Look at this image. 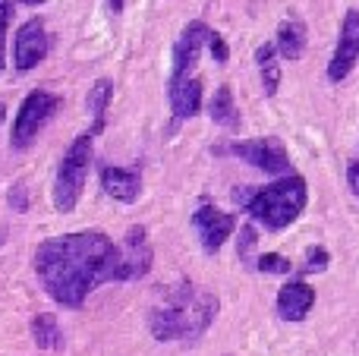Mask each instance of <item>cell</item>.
<instances>
[{"instance_id": "2e32d148", "label": "cell", "mask_w": 359, "mask_h": 356, "mask_svg": "<svg viewBox=\"0 0 359 356\" xmlns=\"http://www.w3.org/2000/svg\"><path fill=\"white\" fill-rule=\"evenodd\" d=\"M111 95H114V82L111 79H98L92 88H88L86 107H88V114L95 117V123H92L95 136L104 130V114H107V104H111Z\"/></svg>"}, {"instance_id": "3957f363", "label": "cell", "mask_w": 359, "mask_h": 356, "mask_svg": "<svg viewBox=\"0 0 359 356\" xmlns=\"http://www.w3.org/2000/svg\"><path fill=\"white\" fill-rule=\"evenodd\" d=\"M233 199L249 212V218L265 224L268 231H284L303 214L306 202H309V189L299 174H287L274 180L271 186H262L255 193H240L236 189Z\"/></svg>"}, {"instance_id": "83f0119b", "label": "cell", "mask_w": 359, "mask_h": 356, "mask_svg": "<svg viewBox=\"0 0 359 356\" xmlns=\"http://www.w3.org/2000/svg\"><path fill=\"white\" fill-rule=\"evenodd\" d=\"M123 4L126 0H107V10H111L114 16H120V13H123Z\"/></svg>"}, {"instance_id": "7a4b0ae2", "label": "cell", "mask_w": 359, "mask_h": 356, "mask_svg": "<svg viewBox=\"0 0 359 356\" xmlns=\"http://www.w3.org/2000/svg\"><path fill=\"white\" fill-rule=\"evenodd\" d=\"M217 315V296L198 290L192 284H177L164 290L161 303L149 313V328L155 341H192L205 334V328Z\"/></svg>"}, {"instance_id": "7c38bea8", "label": "cell", "mask_w": 359, "mask_h": 356, "mask_svg": "<svg viewBox=\"0 0 359 356\" xmlns=\"http://www.w3.org/2000/svg\"><path fill=\"white\" fill-rule=\"evenodd\" d=\"M316 306V290L306 281H290L278 294V315L284 322H303L309 309Z\"/></svg>"}, {"instance_id": "4fadbf2b", "label": "cell", "mask_w": 359, "mask_h": 356, "mask_svg": "<svg viewBox=\"0 0 359 356\" xmlns=\"http://www.w3.org/2000/svg\"><path fill=\"white\" fill-rule=\"evenodd\" d=\"M101 186L111 199L117 202H136L139 193H142V180H139L136 170H126V167H101Z\"/></svg>"}, {"instance_id": "ac0fdd59", "label": "cell", "mask_w": 359, "mask_h": 356, "mask_svg": "<svg viewBox=\"0 0 359 356\" xmlns=\"http://www.w3.org/2000/svg\"><path fill=\"white\" fill-rule=\"evenodd\" d=\"M32 338H35V344L41 350H60L63 347V331L50 313H41L32 319Z\"/></svg>"}, {"instance_id": "5bb4252c", "label": "cell", "mask_w": 359, "mask_h": 356, "mask_svg": "<svg viewBox=\"0 0 359 356\" xmlns=\"http://www.w3.org/2000/svg\"><path fill=\"white\" fill-rule=\"evenodd\" d=\"M168 92H170V107H174L177 120H189L198 114V107H202V82L196 76H189L183 82H170Z\"/></svg>"}, {"instance_id": "603a6c76", "label": "cell", "mask_w": 359, "mask_h": 356, "mask_svg": "<svg viewBox=\"0 0 359 356\" xmlns=\"http://www.w3.org/2000/svg\"><path fill=\"white\" fill-rule=\"evenodd\" d=\"M255 246V231H252V224H246L240 231V246H236V252H240V259H249V249Z\"/></svg>"}, {"instance_id": "ba28073f", "label": "cell", "mask_w": 359, "mask_h": 356, "mask_svg": "<svg viewBox=\"0 0 359 356\" xmlns=\"http://www.w3.org/2000/svg\"><path fill=\"white\" fill-rule=\"evenodd\" d=\"M48 57V32H44L41 19H29L19 25L16 41H13V60H16L19 73H29Z\"/></svg>"}, {"instance_id": "8fae6325", "label": "cell", "mask_w": 359, "mask_h": 356, "mask_svg": "<svg viewBox=\"0 0 359 356\" xmlns=\"http://www.w3.org/2000/svg\"><path fill=\"white\" fill-rule=\"evenodd\" d=\"M208 25L205 22H189L180 35L177 48H174V73H170V82H183L189 79V69L196 67L198 50H202V41L208 38Z\"/></svg>"}, {"instance_id": "30bf717a", "label": "cell", "mask_w": 359, "mask_h": 356, "mask_svg": "<svg viewBox=\"0 0 359 356\" xmlns=\"http://www.w3.org/2000/svg\"><path fill=\"white\" fill-rule=\"evenodd\" d=\"M192 227H196L198 240H202V249L205 252H217L224 246V240L233 233L236 218L205 202V205H198L196 214H192Z\"/></svg>"}, {"instance_id": "d4e9b609", "label": "cell", "mask_w": 359, "mask_h": 356, "mask_svg": "<svg viewBox=\"0 0 359 356\" xmlns=\"http://www.w3.org/2000/svg\"><path fill=\"white\" fill-rule=\"evenodd\" d=\"M347 183H350V189L359 196V161H350L347 164Z\"/></svg>"}, {"instance_id": "9a60e30c", "label": "cell", "mask_w": 359, "mask_h": 356, "mask_svg": "<svg viewBox=\"0 0 359 356\" xmlns=\"http://www.w3.org/2000/svg\"><path fill=\"white\" fill-rule=\"evenodd\" d=\"M303 48H306V25L299 22V19H287V22H280L274 50H278L284 60H299V57H303Z\"/></svg>"}, {"instance_id": "8992f818", "label": "cell", "mask_w": 359, "mask_h": 356, "mask_svg": "<svg viewBox=\"0 0 359 356\" xmlns=\"http://www.w3.org/2000/svg\"><path fill=\"white\" fill-rule=\"evenodd\" d=\"M227 151L230 155H236V158H243V161H249L252 167L265 170V174H274V177L293 174L290 158H287L284 145H280L278 139H249V142H233Z\"/></svg>"}, {"instance_id": "9c48e42d", "label": "cell", "mask_w": 359, "mask_h": 356, "mask_svg": "<svg viewBox=\"0 0 359 356\" xmlns=\"http://www.w3.org/2000/svg\"><path fill=\"white\" fill-rule=\"evenodd\" d=\"M356 60H359V10H347L334 57H331V63H328V79L344 82L350 76V69L356 67Z\"/></svg>"}, {"instance_id": "d6986e66", "label": "cell", "mask_w": 359, "mask_h": 356, "mask_svg": "<svg viewBox=\"0 0 359 356\" xmlns=\"http://www.w3.org/2000/svg\"><path fill=\"white\" fill-rule=\"evenodd\" d=\"M255 60H259V73H262V88L265 95H274L280 85V67H278V50L271 41H265L255 50Z\"/></svg>"}, {"instance_id": "e0dca14e", "label": "cell", "mask_w": 359, "mask_h": 356, "mask_svg": "<svg viewBox=\"0 0 359 356\" xmlns=\"http://www.w3.org/2000/svg\"><path fill=\"white\" fill-rule=\"evenodd\" d=\"M208 114L217 126H227V130H236V126H240V111H236V104H233L230 85H221L215 92V98H211V104H208Z\"/></svg>"}, {"instance_id": "277c9868", "label": "cell", "mask_w": 359, "mask_h": 356, "mask_svg": "<svg viewBox=\"0 0 359 356\" xmlns=\"http://www.w3.org/2000/svg\"><path fill=\"white\" fill-rule=\"evenodd\" d=\"M92 142L95 132H82L69 142L67 155L60 158V167H57V180H54V208L57 212H73L76 202L82 196V186H86L88 177V164H92Z\"/></svg>"}, {"instance_id": "f1b7e54d", "label": "cell", "mask_w": 359, "mask_h": 356, "mask_svg": "<svg viewBox=\"0 0 359 356\" xmlns=\"http://www.w3.org/2000/svg\"><path fill=\"white\" fill-rule=\"evenodd\" d=\"M16 4H25V6H41L44 0H16Z\"/></svg>"}, {"instance_id": "484cf974", "label": "cell", "mask_w": 359, "mask_h": 356, "mask_svg": "<svg viewBox=\"0 0 359 356\" xmlns=\"http://www.w3.org/2000/svg\"><path fill=\"white\" fill-rule=\"evenodd\" d=\"M6 63V22H0V69Z\"/></svg>"}, {"instance_id": "7402d4cb", "label": "cell", "mask_w": 359, "mask_h": 356, "mask_svg": "<svg viewBox=\"0 0 359 356\" xmlns=\"http://www.w3.org/2000/svg\"><path fill=\"white\" fill-rule=\"evenodd\" d=\"M208 50H211V57H215L217 63H227V57H230V50H227V44H224V38L217 35V32H208Z\"/></svg>"}, {"instance_id": "5b68a950", "label": "cell", "mask_w": 359, "mask_h": 356, "mask_svg": "<svg viewBox=\"0 0 359 356\" xmlns=\"http://www.w3.org/2000/svg\"><path fill=\"white\" fill-rule=\"evenodd\" d=\"M57 107H60V98L50 95V92H44V88H35V92L25 95L22 107H19L16 120H13V132H10L13 149L16 151L29 149V145L35 142V136L41 132V126L57 114Z\"/></svg>"}, {"instance_id": "44dd1931", "label": "cell", "mask_w": 359, "mask_h": 356, "mask_svg": "<svg viewBox=\"0 0 359 356\" xmlns=\"http://www.w3.org/2000/svg\"><path fill=\"white\" fill-rule=\"evenodd\" d=\"M328 268V249L325 246H312L306 252V265H303V275H312V271H325Z\"/></svg>"}, {"instance_id": "52a82bcc", "label": "cell", "mask_w": 359, "mask_h": 356, "mask_svg": "<svg viewBox=\"0 0 359 356\" xmlns=\"http://www.w3.org/2000/svg\"><path fill=\"white\" fill-rule=\"evenodd\" d=\"M151 268V246L145 227H130L123 243L117 246V281H136Z\"/></svg>"}, {"instance_id": "4316f807", "label": "cell", "mask_w": 359, "mask_h": 356, "mask_svg": "<svg viewBox=\"0 0 359 356\" xmlns=\"http://www.w3.org/2000/svg\"><path fill=\"white\" fill-rule=\"evenodd\" d=\"M10 6H13V0H0V22H10Z\"/></svg>"}, {"instance_id": "ffe728a7", "label": "cell", "mask_w": 359, "mask_h": 356, "mask_svg": "<svg viewBox=\"0 0 359 356\" xmlns=\"http://www.w3.org/2000/svg\"><path fill=\"white\" fill-rule=\"evenodd\" d=\"M255 268L265 271V275H290L293 265L287 262L284 256H278V252H265V256H259V262H255Z\"/></svg>"}, {"instance_id": "6da1fadb", "label": "cell", "mask_w": 359, "mask_h": 356, "mask_svg": "<svg viewBox=\"0 0 359 356\" xmlns=\"http://www.w3.org/2000/svg\"><path fill=\"white\" fill-rule=\"evenodd\" d=\"M35 275L54 303L79 309L98 284L117 281V246L101 231L50 237L35 249Z\"/></svg>"}, {"instance_id": "cb8c5ba5", "label": "cell", "mask_w": 359, "mask_h": 356, "mask_svg": "<svg viewBox=\"0 0 359 356\" xmlns=\"http://www.w3.org/2000/svg\"><path fill=\"white\" fill-rule=\"evenodd\" d=\"M10 202H13V208H16V212H25V205H29V202H25V196H22V183H16V186H13Z\"/></svg>"}]
</instances>
